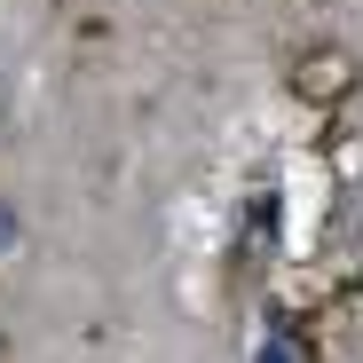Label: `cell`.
I'll use <instances>...</instances> for the list:
<instances>
[{
	"label": "cell",
	"mask_w": 363,
	"mask_h": 363,
	"mask_svg": "<svg viewBox=\"0 0 363 363\" xmlns=\"http://www.w3.org/2000/svg\"><path fill=\"white\" fill-rule=\"evenodd\" d=\"M0 355H9V340H0Z\"/></svg>",
	"instance_id": "obj_2"
},
{
	"label": "cell",
	"mask_w": 363,
	"mask_h": 363,
	"mask_svg": "<svg viewBox=\"0 0 363 363\" xmlns=\"http://www.w3.org/2000/svg\"><path fill=\"white\" fill-rule=\"evenodd\" d=\"M0 245H16V213L9 206H0Z\"/></svg>",
	"instance_id": "obj_1"
}]
</instances>
